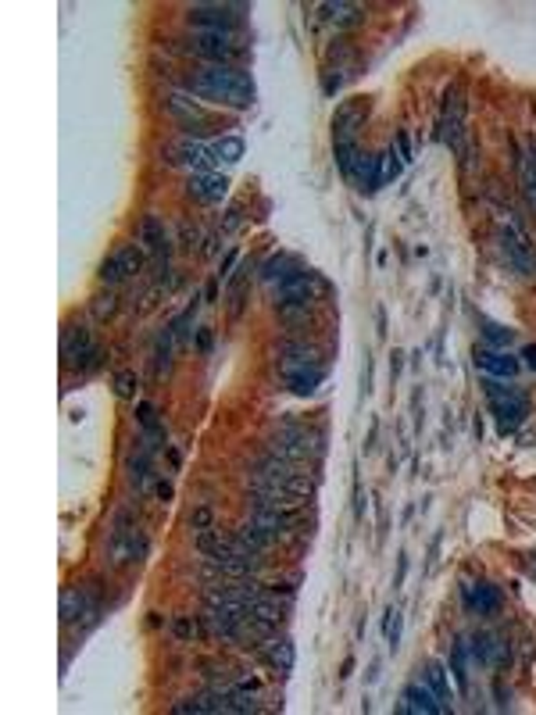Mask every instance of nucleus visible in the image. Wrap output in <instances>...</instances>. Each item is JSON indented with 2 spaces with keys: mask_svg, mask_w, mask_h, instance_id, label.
Segmentation results:
<instances>
[{
  "mask_svg": "<svg viewBox=\"0 0 536 715\" xmlns=\"http://www.w3.org/2000/svg\"><path fill=\"white\" fill-rule=\"evenodd\" d=\"M183 90L190 97H204L236 111L254 104V83L240 65H197L183 72Z\"/></svg>",
  "mask_w": 536,
  "mask_h": 715,
  "instance_id": "f257e3e1",
  "label": "nucleus"
},
{
  "mask_svg": "<svg viewBox=\"0 0 536 715\" xmlns=\"http://www.w3.org/2000/svg\"><path fill=\"white\" fill-rule=\"evenodd\" d=\"M280 376L294 394H315L326 379V369L319 362V351L308 344H283L280 347Z\"/></svg>",
  "mask_w": 536,
  "mask_h": 715,
  "instance_id": "f03ea898",
  "label": "nucleus"
},
{
  "mask_svg": "<svg viewBox=\"0 0 536 715\" xmlns=\"http://www.w3.org/2000/svg\"><path fill=\"white\" fill-rule=\"evenodd\" d=\"M268 454L297 465H315L326 454V433L308 429V426H283L272 440H268Z\"/></svg>",
  "mask_w": 536,
  "mask_h": 715,
  "instance_id": "7ed1b4c3",
  "label": "nucleus"
},
{
  "mask_svg": "<svg viewBox=\"0 0 536 715\" xmlns=\"http://www.w3.org/2000/svg\"><path fill=\"white\" fill-rule=\"evenodd\" d=\"M483 394H486V401H490V411L497 415L500 436H511V433L525 422V415H529V397H525L518 386H504V383L493 379V376L483 379Z\"/></svg>",
  "mask_w": 536,
  "mask_h": 715,
  "instance_id": "20e7f679",
  "label": "nucleus"
},
{
  "mask_svg": "<svg viewBox=\"0 0 536 715\" xmlns=\"http://www.w3.org/2000/svg\"><path fill=\"white\" fill-rule=\"evenodd\" d=\"M497 240H500V255L511 265V272H518L522 280H536V248L529 244V236L518 225V218L508 215L497 222Z\"/></svg>",
  "mask_w": 536,
  "mask_h": 715,
  "instance_id": "39448f33",
  "label": "nucleus"
},
{
  "mask_svg": "<svg viewBox=\"0 0 536 715\" xmlns=\"http://www.w3.org/2000/svg\"><path fill=\"white\" fill-rule=\"evenodd\" d=\"M247 4H190L186 8V22L197 33H229L240 37Z\"/></svg>",
  "mask_w": 536,
  "mask_h": 715,
  "instance_id": "423d86ee",
  "label": "nucleus"
},
{
  "mask_svg": "<svg viewBox=\"0 0 536 715\" xmlns=\"http://www.w3.org/2000/svg\"><path fill=\"white\" fill-rule=\"evenodd\" d=\"M101 358H104V351L93 340V329H86L83 322H69L65 333H61V362H65V369L90 372V369L101 365Z\"/></svg>",
  "mask_w": 536,
  "mask_h": 715,
  "instance_id": "0eeeda50",
  "label": "nucleus"
},
{
  "mask_svg": "<svg viewBox=\"0 0 536 715\" xmlns=\"http://www.w3.org/2000/svg\"><path fill=\"white\" fill-rule=\"evenodd\" d=\"M183 51L197 54L207 65H236L243 58V40L229 33H193Z\"/></svg>",
  "mask_w": 536,
  "mask_h": 715,
  "instance_id": "6e6552de",
  "label": "nucleus"
},
{
  "mask_svg": "<svg viewBox=\"0 0 536 715\" xmlns=\"http://www.w3.org/2000/svg\"><path fill=\"white\" fill-rule=\"evenodd\" d=\"M276 290V305L287 312V315H294V312H301V315H308V305L326 290V283L315 276V272H294L287 283H280V287H272Z\"/></svg>",
  "mask_w": 536,
  "mask_h": 715,
  "instance_id": "1a4fd4ad",
  "label": "nucleus"
},
{
  "mask_svg": "<svg viewBox=\"0 0 536 715\" xmlns=\"http://www.w3.org/2000/svg\"><path fill=\"white\" fill-rule=\"evenodd\" d=\"M161 158L168 161V165H179V168H190V175H200V172H215V165H218V158H215V150L207 147V143H200V140H175V143H168L165 150H161Z\"/></svg>",
  "mask_w": 536,
  "mask_h": 715,
  "instance_id": "9d476101",
  "label": "nucleus"
},
{
  "mask_svg": "<svg viewBox=\"0 0 536 715\" xmlns=\"http://www.w3.org/2000/svg\"><path fill=\"white\" fill-rule=\"evenodd\" d=\"M165 108L172 111V118L183 126V133L193 140V136H200V133H207V126H211V115L200 108V101H193L186 90H179V93H168V101H165Z\"/></svg>",
  "mask_w": 536,
  "mask_h": 715,
  "instance_id": "9b49d317",
  "label": "nucleus"
},
{
  "mask_svg": "<svg viewBox=\"0 0 536 715\" xmlns=\"http://www.w3.org/2000/svg\"><path fill=\"white\" fill-rule=\"evenodd\" d=\"M472 362H475L479 372H486V376H493V379H515L518 369H522V362H518L515 354H508V351H493V347H486V344L472 351Z\"/></svg>",
  "mask_w": 536,
  "mask_h": 715,
  "instance_id": "f8f14e48",
  "label": "nucleus"
},
{
  "mask_svg": "<svg viewBox=\"0 0 536 715\" xmlns=\"http://www.w3.org/2000/svg\"><path fill=\"white\" fill-rule=\"evenodd\" d=\"M397 711H401V715H411V711H422V715H440V711H447V704L436 697V690H433L426 679H418V683L404 687Z\"/></svg>",
  "mask_w": 536,
  "mask_h": 715,
  "instance_id": "ddd939ff",
  "label": "nucleus"
},
{
  "mask_svg": "<svg viewBox=\"0 0 536 715\" xmlns=\"http://www.w3.org/2000/svg\"><path fill=\"white\" fill-rule=\"evenodd\" d=\"M140 265H143V251H140L136 244H129V248L115 251V255L101 265V280H104V283H122V280H129L133 272H140Z\"/></svg>",
  "mask_w": 536,
  "mask_h": 715,
  "instance_id": "4468645a",
  "label": "nucleus"
},
{
  "mask_svg": "<svg viewBox=\"0 0 536 715\" xmlns=\"http://www.w3.org/2000/svg\"><path fill=\"white\" fill-rule=\"evenodd\" d=\"M108 555H111L115 565H129V562L147 555V537L140 530H115L111 544H108Z\"/></svg>",
  "mask_w": 536,
  "mask_h": 715,
  "instance_id": "2eb2a0df",
  "label": "nucleus"
},
{
  "mask_svg": "<svg viewBox=\"0 0 536 715\" xmlns=\"http://www.w3.org/2000/svg\"><path fill=\"white\" fill-rule=\"evenodd\" d=\"M465 126V101H461V93L458 90H451L447 93V104H443V118H440V140L447 143V147H461V129Z\"/></svg>",
  "mask_w": 536,
  "mask_h": 715,
  "instance_id": "dca6fc26",
  "label": "nucleus"
},
{
  "mask_svg": "<svg viewBox=\"0 0 536 715\" xmlns=\"http://www.w3.org/2000/svg\"><path fill=\"white\" fill-rule=\"evenodd\" d=\"M186 193L200 204H218L225 193H229V179L218 175V172H200V175H190L186 179Z\"/></svg>",
  "mask_w": 536,
  "mask_h": 715,
  "instance_id": "f3484780",
  "label": "nucleus"
},
{
  "mask_svg": "<svg viewBox=\"0 0 536 715\" xmlns=\"http://www.w3.org/2000/svg\"><path fill=\"white\" fill-rule=\"evenodd\" d=\"M83 615H86V619H97V601H93L90 590L69 587V590L61 594V622L72 626V622H79Z\"/></svg>",
  "mask_w": 536,
  "mask_h": 715,
  "instance_id": "a211bd4d",
  "label": "nucleus"
},
{
  "mask_svg": "<svg viewBox=\"0 0 536 715\" xmlns=\"http://www.w3.org/2000/svg\"><path fill=\"white\" fill-rule=\"evenodd\" d=\"M365 115H369V104H365V101L344 104V108L337 111V118H333V136H337V143H340V140H358V129H361Z\"/></svg>",
  "mask_w": 536,
  "mask_h": 715,
  "instance_id": "6ab92c4d",
  "label": "nucleus"
},
{
  "mask_svg": "<svg viewBox=\"0 0 536 715\" xmlns=\"http://www.w3.org/2000/svg\"><path fill=\"white\" fill-rule=\"evenodd\" d=\"M261 658L272 665L276 672H294V662H297V651H294V644H290V637H272V640H264L261 647Z\"/></svg>",
  "mask_w": 536,
  "mask_h": 715,
  "instance_id": "aec40b11",
  "label": "nucleus"
},
{
  "mask_svg": "<svg viewBox=\"0 0 536 715\" xmlns=\"http://www.w3.org/2000/svg\"><path fill=\"white\" fill-rule=\"evenodd\" d=\"M351 183H354L358 190H365V193H376V190L383 186L379 154H369V150H361V154H358V161H354V168H351Z\"/></svg>",
  "mask_w": 536,
  "mask_h": 715,
  "instance_id": "412c9836",
  "label": "nucleus"
},
{
  "mask_svg": "<svg viewBox=\"0 0 536 715\" xmlns=\"http://www.w3.org/2000/svg\"><path fill=\"white\" fill-rule=\"evenodd\" d=\"M461 594H465V605L472 612H479V615H493L500 608V594L490 583H465Z\"/></svg>",
  "mask_w": 536,
  "mask_h": 715,
  "instance_id": "4be33fe9",
  "label": "nucleus"
},
{
  "mask_svg": "<svg viewBox=\"0 0 536 715\" xmlns=\"http://www.w3.org/2000/svg\"><path fill=\"white\" fill-rule=\"evenodd\" d=\"M518 183H522L525 204L536 211V143H525L518 154Z\"/></svg>",
  "mask_w": 536,
  "mask_h": 715,
  "instance_id": "5701e85b",
  "label": "nucleus"
},
{
  "mask_svg": "<svg viewBox=\"0 0 536 715\" xmlns=\"http://www.w3.org/2000/svg\"><path fill=\"white\" fill-rule=\"evenodd\" d=\"M140 244H143L150 255L168 258V232H165V225H161L154 215H143V222H140Z\"/></svg>",
  "mask_w": 536,
  "mask_h": 715,
  "instance_id": "b1692460",
  "label": "nucleus"
},
{
  "mask_svg": "<svg viewBox=\"0 0 536 715\" xmlns=\"http://www.w3.org/2000/svg\"><path fill=\"white\" fill-rule=\"evenodd\" d=\"M472 658L483 662V665H497V662L508 658V644L500 637H493V633H479L475 644H472Z\"/></svg>",
  "mask_w": 536,
  "mask_h": 715,
  "instance_id": "393cba45",
  "label": "nucleus"
},
{
  "mask_svg": "<svg viewBox=\"0 0 536 715\" xmlns=\"http://www.w3.org/2000/svg\"><path fill=\"white\" fill-rule=\"evenodd\" d=\"M319 12H322V15H326V22H333L337 29H351V26H358V22H361V15H365L358 4H344V0H337V4L329 0V4H322Z\"/></svg>",
  "mask_w": 536,
  "mask_h": 715,
  "instance_id": "a878e982",
  "label": "nucleus"
},
{
  "mask_svg": "<svg viewBox=\"0 0 536 715\" xmlns=\"http://www.w3.org/2000/svg\"><path fill=\"white\" fill-rule=\"evenodd\" d=\"M294 272H301V269H294V258L290 255H272L264 265H261V280L268 283V287H280V283H287Z\"/></svg>",
  "mask_w": 536,
  "mask_h": 715,
  "instance_id": "bb28decb",
  "label": "nucleus"
},
{
  "mask_svg": "<svg viewBox=\"0 0 536 715\" xmlns=\"http://www.w3.org/2000/svg\"><path fill=\"white\" fill-rule=\"evenodd\" d=\"M247 612L250 615H257V619H264V622H276L280 626V619H283V612H287V605L276 597V594H268V590H261L250 605H247Z\"/></svg>",
  "mask_w": 536,
  "mask_h": 715,
  "instance_id": "cd10ccee",
  "label": "nucleus"
},
{
  "mask_svg": "<svg viewBox=\"0 0 536 715\" xmlns=\"http://www.w3.org/2000/svg\"><path fill=\"white\" fill-rule=\"evenodd\" d=\"M422 679H426V683L436 690V697H440L443 704H451V676H447V669H443L440 662H429Z\"/></svg>",
  "mask_w": 536,
  "mask_h": 715,
  "instance_id": "c85d7f7f",
  "label": "nucleus"
},
{
  "mask_svg": "<svg viewBox=\"0 0 536 715\" xmlns=\"http://www.w3.org/2000/svg\"><path fill=\"white\" fill-rule=\"evenodd\" d=\"M483 340H486V347H493V351H508V347L515 344V329L497 326V322H483Z\"/></svg>",
  "mask_w": 536,
  "mask_h": 715,
  "instance_id": "c756f323",
  "label": "nucleus"
},
{
  "mask_svg": "<svg viewBox=\"0 0 536 715\" xmlns=\"http://www.w3.org/2000/svg\"><path fill=\"white\" fill-rule=\"evenodd\" d=\"M211 150H215V158H218V161H225V165H236V161L243 158V140H240V136H222V140H218Z\"/></svg>",
  "mask_w": 536,
  "mask_h": 715,
  "instance_id": "7c9ffc66",
  "label": "nucleus"
},
{
  "mask_svg": "<svg viewBox=\"0 0 536 715\" xmlns=\"http://www.w3.org/2000/svg\"><path fill=\"white\" fill-rule=\"evenodd\" d=\"M358 154H361L358 140H340V143H337V168L344 172V179H351V168H354Z\"/></svg>",
  "mask_w": 536,
  "mask_h": 715,
  "instance_id": "2f4dec72",
  "label": "nucleus"
},
{
  "mask_svg": "<svg viewBox=\"0 0 536 715\" xmlns=\"http://www.w3.org/2000/svg\"><path fill=\"white\" fill-rule=\"evenodd\" d=\"M401 168H404L401 154H397L394 147H386V150L379 154V172H383V183H394V179L401 175Z\"/></svg>",
  "mask_w": 536,
  "mask_h": 715,
  "instance_id": "473e14b6",
  "label": "nucleus"
},
{
  "mask_svg": "<svg viewBox=\"0 0 536 715\" xmlns=\"http://www.w3.org/2000/svg\"><path fill=\"white\" fill-rule=\"evenodd\" d=\"M465 651H468V644H465V640H458V644H454V651H451V672H454V679H458V687H461V690L468 687V672H465Z\"/></svg>",
  "mask_w": 536,
  "mask_h": 715,
  "instance_id": "72a5a7b5",
  "label": "nucleus"
},
{
  "mask_svg": "<svg viewBox=\"0 0 536 715\" xmlns=\"http://www.w3.org/2000/svg\"><path fill=\"white\" fill-rule=\"evenodd\" d=\"M136 418H140V426L150 433V440H161V436H165V429H161V422H158V411H154L150 404H140V408H136Z\"/></svg>",
  "mask_w": 536,
  "mask_h": 715,
  "instance_id": "f704fd0d",
  "label": "nucleus"
},
{
  "mask_svg": "<svg viewBox=\"0 0 536 715\" xmlns=\"http://www.w3.org/2000/svg\"><path fill=\"white\" fill-rule=\"evenodd\" d=\"M136 372H129V369H122V372H115V394L122 397V401H129V397H136Z\"/></svg>",
  "mask_w": 536,
  "mask_h": 715,
  "instance_id": "c9c22d12",
  "label": "nucleus"
},
{
  "mask_svg": "<svg viewBox=\"0 0 536 715\" xmlns=\"http://www.w3.org/2000/svg\"><path fill=\"white\" fill-rule=\"evenodd\" d=\"M115 312H118V297H115V294H101V297H93V319L108 322Z\"/></svg>",
  "mask_w": 536,
  "mask_h": 715,
  "instance_id": "e433bc0d",
  "label": "nucleus"
},
{
  "mask_svg": "<svg viewBox=\"0 0 536 715\" xmlns=\"http://www.w3.org/2000/svg\"><path fill=\"white\" fill-rule=\"evenodd\" d=\"M386 644H390L394 651L401 647V612H397V608L386 612Z\"/></svg>",
  "mask_w": 536,
  "mask_h": 715,
  "instance_id": "4c0bfd02",
  "label": "nucleus"
},
{
  "mask_svg": "<svg viewBox=\"0 0 536 715\" xmlns=\"http://www.w3.org/2000/svg\"><path fill=\"white\" fill-rule=\"evenodd\" d=\"M129 472H133V483H136V487H147V480H150V465H147L143 454L129 461Z\"/></svg>",
  "mask_w": 536,
  "mask_h": 715,
  "instance_id": "58836bf2",
  "label": "nucleus"
},
{
  "mask_svg": "<svg viewBox=\"0 0 536 715\" xmlns=\"http://www.w3.org/2000/svg\"><path fill=\"white\" fill-rule=\"evenodd\" d=\"M168 354H172V333L165 329V333H161V340H158V358H154L158 372H161V369H168Z\"/></svg>",
  "mask_w": 536,
  "mask_h": 715,
  "instance_id": "ea45409f",
  "label": "nucleus"
},
{
  "mask_svg": "<svg viewBox=\"0 0 536 715\" xmlns=\"http://www.w3.org/2000/svg\"><path fill=\"white\" fill-rule=\"evenodd\" d=\"M397 154H401L404 165L411 161V140H408V133H397Z\"/></svg>",
  "mask_w": 536,
  "mask_h": 715,
  "instance_id": "a19ab883",
  "label": "nucleus"
},
{
  "mask_svg": "<svg viewBox=\"0 0 536 715\" xmlns=\"http://www.w3.org/2000/svg\"><path fill=\"white\" fill-rule=\"evenodd\" d=\"M193 526H197V530H207V526H211V512H207V508H197V512H193Z\"/></svg>",
  "mask_w": 536,
  "mask_h": 715,
  "instance_id": "79ce46f5",
  "label": "nucleus"
},
{
  "mask_svg": "<svg viewBox=\"0 0 536 715\" xmlns=\"http://www.w3.org/2000/svg\"><path fill=\"white\" fill-rule=\"evenodd\" d=\"M172 630H175V637H179V640H186V637H193V626H190V622H186V619H175V622H172Z\"/></svg>",
  "mask_w": 536,
  "mask_h": 715,
  "instance_id": "37998d69",
  "label": "nucleus"
},
{
  "mask_svg": "<svg viewBox=\"0 0 536 715\" xmlns=\"http://www.w3.org/2000/svg\"><path fill=\"white\" fill-rule=\"evenodd\" d=\"M522 358H525V365H529V369H536V344L522 347Z\"/></svg>",
  "mask_w": 536,
  "mask_h": 715,
  "instance_id": "c03bdc74",
  "label": "nucleus"
},
{
  "mask_svg": "<svg viewBox=\"0 0 536 715\" xmlns=\"http://www.w3.org/2000/svg\"><path fill=\"white\" fill-rule=\"evenodd\" d=\"M404 573H408V558H404V555H401V562H397V587H401V583H404Z\"/></svg>",
  "mask_w": 536,
  "mask_h": 715,
  "instance_id": "a18cd8bd",
  "label": "nucleus"
},
{
  "mask_svg": "<svg viewBox=\"0 0 536 715\" xmlns=\"http://www.w3.org/2000/svg\"><path fill=\"white\" fill-rule=\"evenodd\" d=\"M197 344H200V351H207V347H211V333H207V329H204V333H200V340H197Z\"/></svg>",
  "mask_w": 536,
  "mask_h": 715,
  "instance_id": "49530a36",
  "label": "nucleus"
}]
</instances>
